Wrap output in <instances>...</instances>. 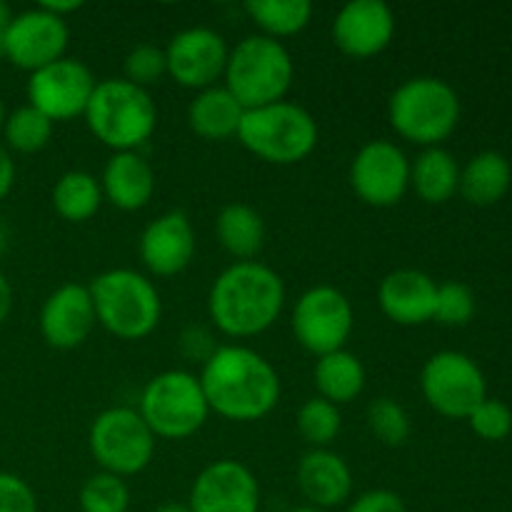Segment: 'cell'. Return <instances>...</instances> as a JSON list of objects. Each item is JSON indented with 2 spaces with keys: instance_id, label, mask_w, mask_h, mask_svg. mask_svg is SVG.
Segmentation results:
<instances>
[{
  "instance_id": "obj_41",
  "label": "cell",
  "mask_w": 512,
  "mask_h": 512,
  "mask_svg": "<svg viewBox=\"0 0 512 512\" xmlns=\"http://www.w3.org/2000/svg\"><path fill=\"white\" fill-rule=\"evenodd\" d=\"M40 8L48 10V13H53L55 18L65 20V15L80 10V8H83V3H80V0H55V3H40Z\"/></svg>"
},
{
  "instance_id": "obj_1",
  "label": "cell",
  "mask_w": 512,
  "mask_h": 512,
  "mask_svg": "<svg viewBox=\"0 0 512 512\" xmlns=\"http://www.w3.org/2000/svg\"><path fill=\"white\" fill-rule=\"evenodd\" d=\"M198 380L210 413L233 423L263 420L280 400L278 370L245 345H218Z\"/></svg>"
},
{
  "instance_id": "obj_15",
  "label": "cell",
  "mask_w": 512,
  "mask_h": 512,
  "mask_svg": "<svg viewBox=\"0 0 512 512\" xmlns=\"http://www.w3.org/2000/svg\"><path fill=\"white\" fill-rule=\"evenodd\" d=\"M68 38V23L38 5V8L13 15L8 43H5V60H10L15 68L35 73L65 58Z\"/></svg>"
},
{
  "instance_id": "obj_8",
  "label": "cell",
  "mask_w": 512,
  "mask_h": 512,
  "mask_svg": "<svg viewBox=\"0 0 512 512\" xmlns=\"http://www.w3.org/2000/svg\"><path fill=\"white\" fill-rule=\"evenodd\" d=\"M138 413L155 438L185 440L203 428L210 408L193 373L165 370L148 380L140 395Z\"/></svg>"
},
{
  "instance_id": "obj_21",
  "label": "cell",
  "mask_w": 512,
  "mask_h": 512,
  "mask_svg": "<svg viewBox=\"0 0 512 512\" xmlns=\"http://www.w3.org/2000/svg\"><path fill=\"white\" fill-rule=\"evenodd\" d=\"M298 488L310 508H338L353 495V473L333 450L310 448L298 463Z\"/></svg>"
},
{
  "instance_id": "obj_13",
  "label": "cell",
  "mask_w": 512,
  "mask_h": 512,
  "mask_svg": "<svg viewBox=\"0 0 512 512\" xmlns=\"http://www.w3.org/2000/svg\"><path fill=\"white\" fill-rule=\"evenodd\" d=\"M98 80L90 68L75 58H60L28 78V105L48 115L53 123L85 115Z\"/></svg>"
},
{
  "instance_id": "obj_42",
  "label": "cell",
  "mask_w": 512,
  "mask_h": 512,
  "mask_svg": "<svg viewBox=\"0 0 512 512\" xmlns=\"http://www.w3.org/2000/svg\"><path fill=\"white\" fill-rule=\"evenodd\" d=\"M10 310H13V288H10L8 278L0 273V325L5 323V318L10 315Z\"/></svg>"
},
{
  "instance_id": "obj_31",
  "label": "cell",
  "mask_w": 512,
  "mask_h": 512,
  "mask_svg": "<svg viewBox=\"0 0 512 512\" xmlns=\"http://www.w3.org/2000/svg\"><path fill=\"white\" fill-rule=\"evenodd\" d=\"M298 433L310 448H328L343 428V418H340L338 405L328 403L323 398H310L300 405L298 410Z\"/></svg>"
},
{
  "instance_id": "obj_6",
  "label": "cell",
  "mask_w": 512,
  "mask_h": 512,
  "mask_svg": "<svg viewBox=\"0 0 512 512\" xmlns=\"http://www.w3.org/2000/svg\"><path fill=\"white\" fill-rule=\"evenodd\" d=\"M225 88L245 110L285 100L295 80V63L280 40L248 35L228 55Z\"/></svg>"
},
{
  "instance_id": "obj_10",
  "label": "cell",
  "mask_w": 512,
  "mask_h": 512,
  "mask_svg": "<svg viewBox=\"0 0 512 512\" xmlns=\"http://www.w3.org/2000/svg\"><path fill=\"white\" fill-rule=\"evenodd\" d=\"M420 390L425 403L450 420H468V415L488 398L483 370L458 350L430 355L420 373Z\"/></svg>"
},
{
  "instance_id": "obj_12",
  "label": "cell",
  "mask_w": 512,
  "mask_h": 512,
  "mask_svg": "<svg viewBox=\"0 0 512 512\" xmlns=\"http://www.w3.org/2000/svg\"><path fill=\"white\" fill-rule=\"evenodd\" d=\"M350 185L363 203L393 208L410 188V160L390 140H370L350 163Z\"/></svg>"
},
{
  "instance_id": "obj_7",
  "label": "cell",
  "mask_w": 512,
  "mask_h": 512,
  "mask_svg": "<svg viewBox=\"0 0 512 512\" xmlns=\"http://www.w3.org/2000/svg\"><path fill=\"white\" fill-rule=\"evenodd\" d=\"M238 140L265 163L295 165L308 158L318 145V123L303 105L280 100L245 110Z\"/></svg>"
},
{
  "instance_id": "obj_3",
  "label": "cell",
  "mask_w": 512,
  "mask_h": 512,
  "mask_svg": "<svg viewBox=\"0 0 512 512\" xmlns=\"http://www.w3.org/2000/svg\"><path fill=\"white\" fill-rule=\"evenodd\" d=\"M90 133L113 153L138 150L150 140L158 125V108L148 90L125 78L98 80L85 108Z\"/></svg>"
},
{
  "instance_id": "obj_26",
  "label": "cell",
  "mask_w": 512,
  "mask_h": 512,
  "mask_svg": "<svg viewBox=\"0 0 512 512\" xmlns=\"http://www.w3.org/2000/svg\"><path fill=\"white\" fill-rule=\"evenodd\" d=\"M215 235L223 250L238 263L253 260L265 245V220L245 203H230L215 218Z\"/></svg>"
},
{
  "instance_id": "obj_43",
  "label": "cell",
  "mask_w": 512,
  "mask_h": 512,
  "mask_svg": "<svg viewBox=\"0 0 512 512\" xmlns=\"http://www.w3.org/2000/svg\"><path fill=\"white\" fill-rule=\"evenodd\" d=\"M13 23V10L0 3V60H5V43H8V30Z\"/></svg>"
},
{
  "instance_id": "obj_37",
  "label": "cell",
  "mask_w": 512,
  "mask_h": 512,
  "mask_svg": "<svg viewBox=\"0 0 512 512\" xmlns=\"http://www.w3.org/2000/svg\"><path fill=\"white\" fill-rule=\"evenodd\" d=\"M0 512H38V498L20 475L0 473Z\"/></svg>"
},
{
  "instance_id": "obj_2",
  "label": "cell",
  "mask_w": 512,
  "mask_h": 512,
  "mask_svg": "<svg viewBox=\"0 0 512 512\" xmlns=\"http://www.w3.org/2000/svg\"><path fill=\"white\" fill-rule=\"evenodd\" d=\"M285 305L283 278L258 260H243L223 270L210 285L208 313L228 338H255L280 318Z\"/></svg>"
},
{
  "instance_id": "obj_4",
  "label": "cell",
  "mask_w": 512,
  "mask_h": 512,
  "mask_svg": "<svg viewBox=\"0 0 512 512\" xmlns=\"http://www.w3.org/2000/svg\"><path fill=\"white\" fill-rule=\"evenodd\" d=\"M95 320L120 340H143L158 328L163 303L160 293L143 273L113 268L95 275L88 285Z\"/></svg>"
},
{
  "instance_id": "obj_33",
  "label": "cell",
  "mask_w": 512,
  "mask_h": 512,
  "mask_svg": "<svg viewBox=\"0 0 512 512\" xmlns=\"http://www.w3.org/2000/svg\"><path fill=\"white\" fill-rule=\"evenodd\" d=\"M368 428L375 440L388 448H400L410 438V418L393 398H378L368 405Z\"/></svg>"
},
{
  "instance_id": "obj_22",
  "label": "cell",
  "mask_w": 512,
  "mask_h": 512,
  "mask_svg": "<svg viewBox=\"0 0 512 512\" xmlns=\"http://www.w3.org/2000/svg\"><path fill=\"white\" fill-rule=\"evenodd\" d=\"M100 188H103V200H108L118 210L133 213V210L145 208L153 198L155 170L138 150L113 153L105 163Z\"/></svg>"
},
{
  "instance_id": "obj_20",
  "label": "cell",
  "mask_w": 512,
  "mask_h": 512,
  "mask_svg": "<svg viewBox=\"0 0 512 512\" xmlns=\"http://www.w3.org/2000/svg\"><path fill=\"white\" fill-rule=\"evenodd\" d=\"M435 295H438V283L428 273L400 268L380 280L378 305L388 320L413 328L433 320Z\"/></svg>"
},
{
  "instance_id": "obj_11",
  "label": "cell",
  "mask_w": 512,
  "mask_h": 512,
  "mask_svg": "<svg viewBox=\"0 0 512 512\" xmlns=\"http://www.w3.org/2000/svg\"><path fill=\"white\" fill-rule=\"evenodd\" d=\"M355 328V313L348 295L333 285L305 290L293 310V335L315 358L343 350Z\"/></svg>"
},
{
  "instance_id": "obj_18",
  "label": "cell",
  "mask_w": 512,
  "mask_h": 512,
  "mask_svg": "<svg viewBox=\"0 0 512 512\" xmlns=\"http://www.w3.org/2000/svg\"><path fill=\"white\" fill-rule=\"evenodd\" d=\"M95 308L88 285L65 283L45 298L40 308V335L55 350H73L90 338Z\"/></svg>"
},
{
  "instance_id": "obj_30",
  "label": "cell",
  "mask_w": 512,
  "mask_h": 512,
  "mask_svg": "<svg viewBox=\"0 0 512 512\" xmlns=\"http://www.w3.org/2000/svg\"><path fill=\"white\" fill-rule=\"evenodd\" d=\"M53 125V120L40 113L38 108L23 105V108L5 115V143H8V148L18 150V153H40L50 143V138H53Z\"/></svg>"
},
{
  "instance_id": "obj_29",
  "label": "cell",
  "mask_w": 512,
  "mask_h": 512,
  "mask_svg": "<svg viewBox=\"0 0 512 512\" xmlns=\"http://www.w3.org/2000/svg\"><path fill=\"white\" fill-rule=\"evenodd\" d=\"M245 13L258 25L265 38H290L298 35L313 18V3L308 0H248Z\"/></svg>"
},
{
  "instance_id": "obj_38",
  "label": "cell",
  "mask_w": 512,
  "mask_h": 512,
  "mask_svg": "<svg viewBox=\"0 0 512 512\" xmlns=\"http://www.w3.org/2000/svg\"><path fill=\"white\" fill-rule=\"evenodd\" d=\"M345 512H408L403 498L388 488H375L358 495Z\"/></svg>"
},
{
  "instance_id": "obj_44",
  "label": "cell",
  "mask_w": 512,
  "mask_h": 512,
  "mask_svg": "<svg viewBox=\"0 0 512 512\" xmlns=\"http://www.w3.org/2000/svg\"><path fill=\"white\" fill-rule=\"evenodd\" d=\"M153 512H190L188 503H163L158 505Z\"/></svg>"
},
{
  "instance_id": "obj_40",
  "label": "cell",
  "mask_w": 512,
  "mask_h": 512,
  "mask_svg": "<svg viewBox=\"0 0 512 512\" xmlns=\"http://www.w3.org/2000/svg\"><path fill=\"white\" fill-rule=\"evenodd\" d=\"M15 185V163L5 148H0V200L13 190Z\"/></svg>"
},
{
  "instance_id": "obj_47",
  "label": "cell",
  "mask_w": 512,
  "mask_h": 512,
  "mask_svg": "<svg viewBox=\"0 0 512 512\" xmlns=\"http://www.w3.org/2000/svg\"><path fill=\"white\" fill-rule=\"evenodd\" d=\"M3 123H5V108H3V100H0V130H3Z\"/></svg>"
},
{
  "instance_id": "obj_35",
  "label": "cell",
  "mask_w": 512,
  "mask_h": 512,
  "mask_svg": "<svg viewBox=\"0 0 512 512\" xmlns=\"http://www.w3.org/2000/svg\"><path fill=\"white\" fill-rule=\"evenodd\" d=\"M125 80L138 88L148 90L150 85L160 83L163 75H168V60H165V48L153 43H143L125 55L123 63Z\"/></svg>"
},
{
  "instance_id": "obj_17",
  "label": "cell",
  "mask_w": 512,
  "mask_h": 512,
  "mask_svg": "<svg viewBox=\"0 0 512 512\" xmlns=\"http://www.w3.org/2000/svg\"><path fill=\"white\" fill-rule=\"evenodd\" d=\"M395 35V13L383 0H353L335 15L333 40L348 58L365 60L383 53Z\"/></svg>"
},
{
  "instance_id": "obj_5",
  "label": "cell",
  "mask_w": 512,
  "mask_h": 512,
  "mask_svg": "<svg viewBox=\"0 0 512 512\" xmlns=\"http://www.w3.org/2000/svg\"><path fill=\"white\" fill-rule=\"evenodd\" d=\"M388 118L400 138L423 148H438L458 128L460 98L445 80L420 75L393 90Z\"/></svg>"
},
{
  "instance_id": "obj_39",
  "label": "cell",
  "mask_w": 512,
  "mask_h": 512,
  "mask_svg": "<svg viewBox=\"0 0 512 512\" xmlns=\"http://www.w3.org/2000/svg\"><path fill=\"white\" fill-rule=\"evenodd\" d=\"M180 345H183V353L188 358L200 360V363H205L215 353V348H218V345H213L208 330H203L200 325H190L183 333V338H180Z\"/></svg>"
},
{
  "instance_id": "obj_14",
  "label": "cell",
  "mask_w": 512,
  "mask_h": 512,
  "mask_svg": "<svg viewBox=\"0 0 512 512\" xmlns=\"http://www.w3.org/2000/svg\"><path fill=\"white\" fill-rule=\"evenodd\" d=\"M228 45L213 28H185L170 38L165 48L168 75L178 85L190 90H205L218 85L228 65Z\"/></svg>"
},
{
  "instance_id": "obj_36",
  "label": "cell",
  "mask_w": 512,
  "mask_h": 512,
  "mask_svg": "<svg viewBox=\"0 0 512 512\" xmlns=\"http://www.w3.org/2000/svg\"><path fill=\"white\" fill-rule=\"evenodd\" d=\"M470 430L488 443H498L512 433V410L503 400L485 398L473 413L468 415Z\"/></svg>"
},
{
  "instance_id": "obj_27",
  "label": "cell",
  "mask_w": 512,
  "mask_h": 512,
  "mask_svg": "<svg viewBox=\"0 0 512 512\" xmlns=\"http://www.w3.org/2000/svg\"><path fill=\"white\" fill-rule=\"evenodd\" d=\"M313 380L315 388H318V398L340 408L345 403H353L363 393L365 368L358 355L343 348L318 358L313 368Z\"/></svg>"
},
{
  "instance_id": "obj_34",
  "label": "cell",
  "mask_w": 512,
  "mask_h": 512,
  "mask_svg": "<svg viewBox=\"0 0 512 512\" xmlns=\"http://www.w3.org/2000/svg\"><path fill=\"white\" fill-rule=\"evenodd\" d=\"M475 315V295L473 290L458 280H448V283L438 285V295H435V315L433 320L448 328H460L468 325Z\"/></svg>"
},
{
  "instance_id": "obj_25",
  "label": "cell",
  "mask_w": 512,
  "mask_h": 512,
  "mask_svg": "<svg viewBox=\"0 0 512 512\" xmlns=\"http://www.w3.org/2000/svg\"><path fill=\"white\" fill-rule=\"evenodd\" d=\"M410 185L415 195L428 205H443L460 190V165L445 148H425L410 163Z\"/></svg>"
},
{
  "instance_id": "obj_19",
  "label": "cell",
  "mask_w": 512,
  "mask_h": 512,
  "mask_svg": "<svg viewBox=\"0 0 512 512\" xmlns=\"http://www.w3.org/2000/svg\"><path fill=\"white\" fill-rule=\"evenodd\" d=\"M140 260L158 278L183 273L195 258V230L188 215L180 210L155 218L140 235Z\"/></svg>"
},
{
  "instance_id": "obj_46",
  "label": "cell",
  "mask_w": 512,
  "mask_h": 512,
  "mask_svg": "<svg viewBox=\"0 0 512 512\" xmlns=\"http://www.w3.org/2000/svg\"><path fill=\"white\" fill-rule=\"evenodd\" d=\"M3 250H5V228L3 223H0V255H3Z\"/></svg>"
},
{
  "instance_id": "obj_9",
  "label": "cell",
  "mask_w": 512,
  "mask_h": 512,
  "mask_svg": "<svg viewBox=\"0 0 512 512\" xmlns=\"http://www.w3.org/2000/svg\"><path fill=\"white\" fill-rule=\"evenodd\" d=\"M95 463L118 478L138 475L153 463L155 435L135 408H108L93 420L88 433Z\"/></svg>"
},
{
  "instance_id": "obj_28",
  "label": "cell",
  "mask_w": 512,
  "mask_h": 512,
  "mask_svg": "<svg viewBox=\"0 0 512 512\" xmlns=\"http://www.w3.org/2000/svg\"><path fill=\"white\" fill-rule=\"evenodd\" d=\"M103 205V188L95 175L85 170H68L53 185V208L68 223H85Z\"/></svg>"
},
{
  "instance_id": "obj_16",
  "label": "cell",
  "mask_w": 512,
  "mask_h": 512,
  "mask_svg": "<svg viewBox=\"0 0 512 512\" xmlns=\"http://www.w3.org/2000/svg\"><path fill=\"white\" fill-rule=\"evenodd\" d=\"M190 512H260V485L238 460H215L190 488Z\"/></svg>"
},
{
  "instance_id": "obj_45",
  "label": "cell",
  "mask_w": 512,
  "mask_h": 512,
  "mask_svg": "<svg viewBox=\"0 0 512 512\" xmlns=\"http://www.w3.org/2000/svg\"><path fill=\"white\" fill-rule=\"evenodd\" d=\"M290 512H325V510H318V508H310V505H303V508H293Z\"/></svg>"
},
{
  "instance_id": "obj_32",
  "label": "cell",
  "mask_w": 512,
  "mask_h": 512,
  "mask_svg": "<svg viewBox=\"0 0 512 512\" xmlns=\"http://www.w3.org/2000/svg\"><path fill=\"white\" fill-rule=\"evenodd\" d=\"M78 503L83 512H128L130 490L123 478L100 470L85 480Z\"/></svg>"
},
{
  "instance_id": "obj_24",
  "label": "cell",
  "mask_w": 512,
  "mask_h": 512,
  "mask_svg": "<svg viewBox=\"0 0 512 512\" xmlns=\"http://www.w3.org/2000/svg\"><path fill=\"white\" fill-rule=\"evenodd\" d=\"M512 185L510 160L498 150H483L460 168L458 193L478 208H490L508 195Z\"/></svg>"
},
{
  "instance_id": "obj_23",
  "label": "cell",
  "mask_w": 512,
  "mask_h": 512,
  "mask_svg": "<svg viewBox=\"0 0 512 512\" xmlns=\"http://www.w3.org/2000/svg\"><path fill=\"white\" fill-rule=\"evenodd\" d=\"M243 115L245 108L225 85L200 90L188 105V125L193 128V133L205 140H215V143L238 138Z\"/></svg>"
}]
</instances>
